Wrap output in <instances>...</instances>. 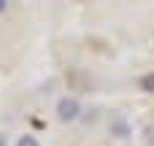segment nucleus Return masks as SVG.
Returning <instances> with one entry per match:
<instances>
[{"label":"nucleus","mask_w":154,"mask_h":146,"mask_svg":"<svg viewBox=\"0 0 154 146\" xmlns=\"http://www.w3.org/2000/svg\"><path fill=\"white\" fill-rule=\"evenodd\" d=\"M16 146H41V144H38L35 135H22V138L16 141Z\"/></svg>","instance_id":"nucleus-3"},{"label":"nucleus","mask_w":154,"mask_h":146,"mask_svg":"<svg viewBox=\"0 0 154 146\" xmlns=\"http://www.w3.org/2000/svg\"><path fill=\"white\" fill-rule=\"evenodd\" d=\"M81 116V103L76 98H62L57 103V119L60 122H76Z\"/></svg>","instance_id":"nucleus-1"},{"label":"nucleus","mask_w":154,"mask_h":146,"mask_svg":"<svg viewBox=\"0 0 154 146\" xmlns=\"http://www.w3.org/2000/svg\"><path fill=\"white\" fill-rule=\"evenodd\" d=\"M0 146H5V135L3 133H0Z\"/></svg>","instance_id":"nucleus-5"},{"label":"nucleus","mask_w":154,"mask_h":146,"mask_svg":"<svg viewBox=\"0 0 154 146\" xmlns=\"http://www.w3.org/2000/svg\"><path fill=\"white\" fill-rule=\"evenodd\" d=\"M141 89L143 92H149V95H154V73H146V76H141Z\"/></svg>","instance_id":"nucleus-2"},{"label":"nucleus","mask_w":154,"mask_h":146,"mask_svg":"<svg viewBox=\"0 0 154 146\" xmlns=\"http://www.w3.org/2000/svg\"><path fill=\"white\" fill-rule=\"evenodd\" d=\"M5 8H8V0H0V14H3Z\"/></svg>","instance_id":"nucleus-4"}]
</instances>
